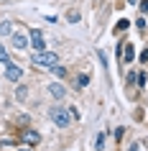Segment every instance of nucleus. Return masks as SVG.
<instances>
[{"instance_id":"obj_11","label":"nucleus","mask_w":148,"mask_h":151,"mask_svg":"<svg viewBox=\"0 0 148 151\" xmlns=\"http://www.w3.org/2000/svg\"><path fill=\"white\" fill-rule=\"evenodd\" d=\"M0 62H3V64H5V62H10V59H8V49L3 46V44H0Z\"/></svg>"},{"instance_id":"obj_16","label":"nucleus","mask_w":148,"mask_h":151,"mask_svg":"<svg viewBox=\"0 0 148 151\" xmlns=\"http://www.w3.org/2000/svg\"><path fill=\"white\" fill-rule=\"evenodd\" d=\"M140 10H143V13H148V0H140Z\"/></svg>"},{"instance_id":"obj_17","label":"nucleus","mask_w":148,"mask_h":151,"mask_svg":"<svg viewBox=\"0 0 148 151\" xmlns=\"http://www.w3.org/2000/svg\"><path fill=\"white\" fill-rule=\"evenodd\" d=\"M18 151H31V149H18Z\"/></svg>"},{"instance_id":"obj_7","label":"nucleus","mask_w":148,"mask_h":151,"mask_svg":"<svg viewBox=\"0 0 148 151\" xmlns=\"http://www.w3.org/2000/svg\"><path fill=\"white\" fill-rule=\"evenodd\" d=\"M23 141L26 143H39V133H36V131H26V133H23Z\"/></svg>"},{"instance_id":"obj_3","label":"nucleus","mask_w":148,"mask_h":151,"mask_svg":"<svg viewBox=\"0 0 148 151\" xmlns=\"http://www.w3.org/2000/svg\"><path fill=\"white\" fill-rule=\"evenodd\" d=\"M28 46H33L36 51H46V41H44V33H41L39 28H33V31L28 33Z\"/></svg>"},{"instance_id":"obj_6","label":"nucleus","mask_w":148,"mask_h":151,"mask_svg":"<svg viewBox=\"0 0 148 151\" xmlns=\"http://www.w3.org/2000/svg\"><path fill=\"white\" fill-rule=\"evenodd\" d=\"M13 46L16 49H26L28 46V36H26V33H13Z\"/></svg>"},{"instance_id":"obj_13","label":"nucleus","mask_w":148,"mask_h":151,"mask_svg":"<svg viewBox=\"0 0 148 151\" xmlns=\"http://www.w3.org/2000/svg\"><path fill=\"white\" fill-rule=\"evenodd\" d=\"M94 146H97V151H102V146H105V136H97V143H94Z\"/></svg>"},{"instance_id":"obj_4","label":"nucleus","mask_w":148,"mask_h":151,"mask_svg":"<svg viewBox=\"0 0 148 151\" xmlns=\"http://www.w3.org/2000/svg\"><path fill=\"white\" fill-rule=\"evenodd\" d=\"M21 77H23V69H21L18 64H13V62H5V80L18 82Z\"/></svg>"},{"instance_id":"obj_5","label":"nucleus","mask_w":148,"mask_h":151,"mask_svg":"<svg viewBox=\"0 0 148 151\" xmlns=\"http://www.w3.org/2000/svg\"><path fill=\"white\" fill-rule=\"evenodd\" d=\"M49 92H51V95H54L56 100H61V97L66 95V90H64V85H61V82H51V85H49Z\"/></svg>"},{"instance_id":"obj_2","label":"nucleus","mask_w":148,"mask_h":151,"mask_svg":"<svg viewBox=\"0 0 148 151\" xmlns=\"http://www.w3.org/2000/svg\"><path fill=\"white\" fill-rule=\"evenodd\" d=\"M31 62H33V67H46V69H51L54 64H59V56L54 51H39Z\"/></svg>"},{"instance_id":"obj_1","label":"nucleus","mask_w":148,"mask_h":151,"mask_svg":"<svg viewBox=\"0 0 148 151\" xmlns=\"http://www.w3.org/2000/svg\"><path fill=\"white\" fill-rule=\"evenodd\" d=\"M49 118H51V123H54L56 128H69V123H71L69 108H61V105H56V108H49Z\"/></svg>"},{"instance_id":"obj_10","label":"nucleus","mask_w":148,"mask_h":151,"mask_svg":"<svg viewBox=\"0 0 148 151\" xmlns=\"http://www.w3.org/2000/svg\"><path fill=\"white\" fill-rule=\"evenodd\" d=\"M10 31H13L10 23H8V21H3V23H0V36H5V33H10Z\"/></svg>"},{"instance_id":"obj_15","label":"nucleus","mask_w":148,"mask_h":151,"mask_svg":"<svg viewBox=\"0 0 148 151\" xmlns=\"http://www.w3.org/2000/svg\"><path fill=\"white\" fill-rule=\"evenodd\" d=\"M135 80H138V85H140V87H143V85H146V80H148V77H146V72H140L138 77H135Z\"/></svg>"},{"instance_id":"obj_9","label":"nucleus","mask_w":148,"mask_h":151,"mask_svg":"<svg viewBox=\"0 0 148 151\" xmlns=\"http://www.w3.org/2000/svg\"><path fill=\"white\" fill-rule=\"evenodd\" d=\"M87 82H89V77H87V74H79V77H77V90L87 87Z\"/></svg>"},{"instance_id":"obj_12","label":"nucleus","mask_w":148,"mask_h":151,"mask_svg":"<svg viewBox=\"0 0 148 151\" xmlns=\"http://www.w3.org/2000/svg\"><path fill=\"white\" fill-rule=\"evenodd\" d=\"M133 56H135L133 46H125V62H133Z\"/></svg>"},{"instance_id":"obj_14","label":"nucleus","mask_w":148,"mask_h":151,"mask_svg":"<svg viewBox=\"0 0 148 151\" xmlns=\"http://www.w3.org/2000/svg\"><path fill=\"white\" fill-rule=\"evenodd\" d=\"M16 97H18V100H23V97H26V87H23V85L16 90Z\"/></svg>"},{"instance_id":"obj_8","label":"nucleus","mask_w":148,"mask_h":151,"mask_svg":"<svg viewBox=\"0 0 148 151\" xmlns=\"http://www.w3.org/2000/svg\"><path fill=\"white\" fill-rule=\"evenodd\" d=\"M51 72H54L56 77H66V67H61V64H54V67H51Z\"/></svg>"}]
</instances>
